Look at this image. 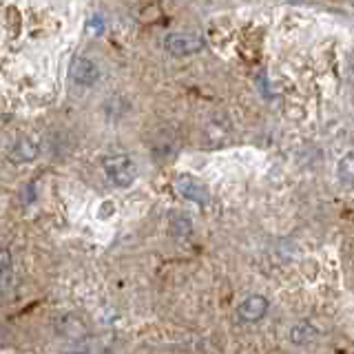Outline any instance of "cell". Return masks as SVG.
Instances as JSON below:
<instances>
[{
	"mask_svg": "<svg viewBox=\"0 0 354 354\" xmlns=\"http://www.w3.org/2000/svg\"><path fill=\"white\" fill-rule=\"evenodd\" d=\"M104 173L118 188H129L138 180V164L133 162L131 155L124 153L109 155L104 160Z\"/></svg>",
	"mask_w": 354,
	"mask_h": 354,
	"instance_id": "1",
	"label": "cell"
},
{
	"mask_svg": "<svg viewBox=\"0 0 354 354\" xmlns=\"http://www.w3.org/2000/svg\"><path fill=\"white\" fill-rule=\"evenodd\" d=\"M164 47L171 55L177 58H186V55H193L204 47V42L195 33H169L164 40Z\"/></svg>",
	"mask_w": 354,
	"mask_h": 354,
	"instance_id": "2",
	"label": "cell"
},
{
	"mask_svg": "<svg viewBox=\"0 0 354 354\" xmlns=\"http://www.w3.org/2000/svg\"><path fill=\"white\" fill-rule=\"evenodd\" d=\"M69 75H71V80L75 84H80V86H93L100 80V69H97V64L93 60L77 55V58H73L71 64H69Z\"/></svg>",
	"mask_w": 354,
	"mask_h": 354,
	"instance_id": "3",
	"label": "cell"
},
{
	"mask_svg": "<svg viewBox=\"0 0 354 354\" xmlns=\"http://www.w3.org/2000/svg\"><path fill=\"white\" fill-rule=\"evenodd\" d=\"M177 191H180V195L184 199H188V202H195L199 206H206L208 204V191L199 184L193 175H180L177 177Z\"/></svg>",
	"mask_w": 354,
	"mask_h": 354,
	"instance_id": "4",
	"label": "cell"
},
{
	"mask_svg": "<svg viewBox=\"0 0 354 354\" xmlns=\"http://www.w3.org/2000/svg\"><path fill=\"white\" fill-rule=\"evenodd\" d=\"M266 313H268V301H266V297H261V295H252L248 299H243L239 306V317H241V321H248V324H254V321L263 319Z\"/></svg>",
	"mask_w": 354,
	"mask_h": 354,
	"instance_id": "5",
	"label": "cell"
},
{
	"mask_svg": "<svg viewBox=\"0 0 354 354\" xmlns=\"http://www.w3.org/2000/svg\"><path fill=\"white\" fill-rule=\"evenodd\" d=\"M11 162H18V164H25V162H33L38 158V144L31 142V140H20L14 144V149L9 153Z\"/></svg>",
	"mask_w": 354,
	"mask_h": 354,
	"instance_id": "6",
	"label": "cell"
},
{
	"mask_svg": "<svg viewBox=\"0 0 354 354\" xmlns=\"http://www.w3.org/2000/svg\"><path fill=\"white\" fill-rule=\"evenodd\" d=\"M14 288V270H11V254L7 248H0V292H9Z\"/></svg>",
	"mask_w": 354,
	"mask_h": 354,
	"instance_id": "7",
	"label": "cell"
},
{
	"mask_svg": "<svg viewBox=\"0 0 354 354\" xmlns=\"http://www.w3.org/2000/svg\"><path fill=\"white\" fill-rule=\"evenodd\" d=\"M319 332L310 326V324H297L290 332V337L292 341L297 343V346H304V343H310V341H315L317 339Z\"/></svg>",
	"mask_w": 354,
	"mask_h": 354,
	"instance_id": "8",
	"label": "cell"
},
{
	"mask_svg": "<svg viewBox=\"0 0 354 354\" xmlns=\"http://www.w3.org/2000/svg\"><path fill=\"white\" fill-rule=\"evenodd\" d=\"M337 173H339V180L341 182H346V184L354 182V151L348 153V155H343L341 162H339Z\"/></svg>",
	"mask_w": 354,
	"mask_h": 354,
	"instance_id": "9",
	"label": "cell"
},
{
	"mask_svg": "<svg viewBox=\"0 0 354 354\" xmlns=\"http://www.w3.org/2000/svg\"><path fill=\"white\" fill-rule=\"evenodd\" d=\"M171 235H175V237L191 235V221L186 217H173L171 219Z\"/></svg>",
	"mask_w": 354,
	"mask_h": 354,
	"instance_id": "10",
	"label": "cell"
},
{
	"mask_svg": "<svg viewBox=\"0 0 354 354\" xmlns=\"http://www.w3.org/2000/svg\"><path fill=\"white\" fill-rule=\"evenodd\" d=\"M91 29H95V31H100V29H102V20H100V18H95V20L91 22Z\"/></svg>",
	"mask_w": 354,
	"mask_h": 354,
	"instance_id": "11",
	"label": "cell"
}]
</instances>
